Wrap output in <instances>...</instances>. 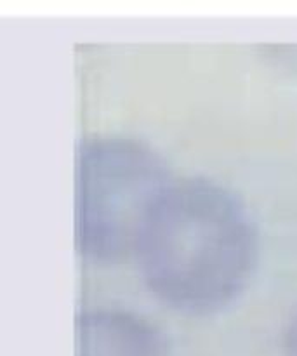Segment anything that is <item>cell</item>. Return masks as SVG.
<instances>
[{
	"label": "cell",
	"instance_id": "5b68a950",
	"mask_svg": "<svg viewBox=\"0 0 297 356\" xmlns=\"http://www.w3.org/2000/svg\"><path fill=\"white\" fill-rule=\"evenodd\" d=\"M282 58V65L287 66L292 72H297V47H285L284 51H277Z\"/></svg>",
	"mask_w": 297,
	"mask_h": 356
},
{
	"label": "cell",
	"instance_id": "3957f363",
	"mask_svg": "<svg viewBox=\"0 0 297 356\" xmlns=\"http://www.w3.org/2000/svg\"><path fill=\"white\" fill-rule=\"evenodd\" d=\"M77 356H166V339L136 313L93 308L77 315Z\"/></svg>",
	"mask_w": 297,
	"mask_h": 356
},
{
	"label": "cell",
	"instance_id": "7a4b0ae2",
	"mask_svg": "<svg viewBox=\"0 0 297 356\" xmlns=\"http://www.w3.org/2000/svg\"><path fill=\"white\" fill-rule=\"evenodd\" d=\"M170 183L159 153L124 136H87L77 146L75 242L94 264L132 256L136 236Z\"/></svg>",
	"mask_w": 297,
	"mask_h": 356
},
{
	"label": "cell",
	"instance_id": "6da1fadb",
	"mask_svg": "<svg viewBox=\"0 0 297 356\" xmlns=\"http://www.w3.org/2000/svg\"><path fill=\"white\" fill-rule=\"evenodd\" d=\"M257 249L256 225L232 190L207 177H183L170 181L153 202L132 256L156 301L204 316L242 294Z\"/></svg>",
	"mask_w": 297,
	"mask_h": 356
},
{
	"label": "cell",
	"instance_id": "277c9868",
	"mask_svg": "<svg viewBox=\"0 0 297 356\" xmlns=\"http://www.w3.org/2000/svg\"><path fill=\"white\" fill-rule=\"evenodd\" d=\"M285 355L297 356V313L289 323L287 336H285Z\"/></svg>",
	"mask_w": 297,
	"mask_h": 356
}]
</instances>
